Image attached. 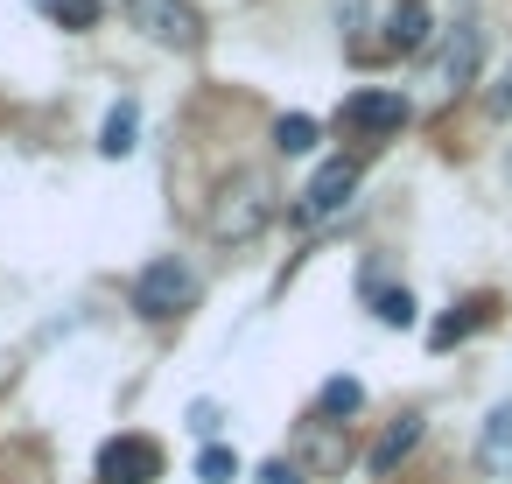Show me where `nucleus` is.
I'll use <instances>...</instances> for the list:
<instances>
[{"label":"nucleus","mask_w":512,"mask_h":484,"mask_svg":"<svg viewBox=\"0 0 512 484\" xmlns=\"http://www.w3.org/2000/svg\"><path fill=\"white\" fill-rule=\"evenodd\" d=\"M57 29H71V36H85V29H99V15H106V0H50L43 8Z\"/></svg>","instance_id":"obj_15"},{"label":"nucleus","mask_w":512,"mask_h":484,"mask_svg":"<svg viewBox=\"0 0 512 484\" xmlns=\"http://www.w3.org/2000/svg\"><path fill=\"white\" fill-rule=\"evenodd\" d=\"M477 57H484V29H477V15H463V22L449 29V43H442V85L463 92V85L477 78Z\"/></svg>","instance_id":"obj_7"},{"label":"nucleus","mask_w":512,"mask_h":484,"mask_svg":"<svg viewBox=\"0 0 512 484\" xmlns=\"http://www.w3.org/2000/svg\"><path fill=\"white\" fill-rule=\"evenodd\" d=\"M232 477H239V449L204 442V456H197V484H232Z\"/></svg>","instance_id":"obj_17"},{"label":"nucleus","mask_w":512,"mask_h":484,"mask_svg":"<svg viewBox=\"0 0 512 484\" xmlns=\"http://www.w3.org/2000/svg\"><path fill=\"white\" fill-rule=\"evenodd\" d=\"M414 442H421V414H400V421L372 442V477H393V470L407 463V449H414Z\"/></svg>","instance_id":"obj_11"},{"label":"nucleus","mask_w":512,"mask_h":484,"mask_svg":"<svg viewBox=\"0 0 512 484\" xmlns=\"http://www.w3.org/2000/svg\"><path fill=\"white\" fill-rule=\"evenodd\" d=\"M260 484H302V463L274 456V463H260Z\"/></svg>","instance_id":"obj_19"},{"label":"nucleus","mask_w":512,"mask_h":484,"mask_svg":"<svg viewBox=\"0 0 512 484\" xmlns=\"http://www.w3.org/2000/svg\"><path fill=\"white\" fill-rule=\"evenodd\" d=\"M407 127V99L400 92H351L344 99V134L358 141H393Z\"/></svg>","instance_id":"obj_5"},{"label":"nucleus","mask_w":512,"mask_h":484,"mask_svg":"<svg viewBox=\"0 0 512 484\" xmlns=\"http://www.w3.org/2000/svg\"><path fill=\"white\" fill-rule=\"evenodd\" d=\"M372 316L386 330H414V295L407 288H372Z\"/></svg>","instance_id":"obj_16"},{"label":"nucleus","mask_w":512,"mask_h":484,"mask_svg":"<svg viewBox=\"0 0 512 484\" xmlns=\"http://www.w3.org/2000/svg\"><path fill=\"white\" fill-rule=\"evenodd\" d=\"M358 407H365V386H358L351 372H337V379L316 393V414H323V421H351Z\"/></svg>","instance_id":"obj_13"},{"label":"nucleus","mask_w":512,"mask_h":484,"mask_svg":"<svg viewBox=\"0 0 512 484\" xmlns=\"http://www.w3.org/2000/svg\"><path fill=\"white\" fill-rule=\"evenodd\" d=\"M267 218H274V183L260 169H239L211 204V239H253Z\"/></svg>","instance_id":"obj_1"},{"label":"nucleus","mask_w":512,"mask_h":484,"mask_svg":"<svg viewBox=\"0 0 512 484\" xmlns=\"http://www.w3.org/2000/svg\"><path fill=\"white\" fill-rule=\"evenodd\" d=\"M134 141H141V106H134V99H120V106L106 113V127H99V155H106V162H127V155H134Z\"/></svg>","instance_id":"obj_10"},{"label":"nucleus","mask_w":512,"mask_h":484,"mask_svg":"<svg viewBox=\"0 0 512 484\" xmlns=\"http://www.w3.org/2000/svg\"><path fill=\"white\" fill-rule=\"evenodd\" d=\"M484 316H491V295H463V302H456V309H449V316L428 330V344H435V351H449V344H463V337H470Z\"/></svg>","instance_id":"obj_12"},{"label":"nucleus","mask_w":512,"mask_h":484,"mask_svg":"<svg viewBox=\"0 0 512 484\" xmlns=\"http://www.w3.org/2000/svg\"><path fill=\"white\" fill-rule=\"evenodd\" d=\"M316 141H323V127H316L309 113H281V120H274V148H281V155H316Z\"/></svg>","instance_id":"obj_14"},{"label":"nucleus","mask_w":512,"mask_h":484,"mask_svg":"<svg viewBox=\"0 0 512 484\" xmlns=\"http://www.w3.org/2000/svg\"><path fill=\"white\" fill-rule=\"evenodd\" d=\"M484 106H491V113H498V120H512V64H505V78H498V85H491V99H484Z\"/></svg>","instance_id":"obj_20"},{"label":"nucleus","mask_w":512,"mask_h":484,"mask_svg":"<svg viewBox=\"0 0 512 484\" xmlns=\"http://www.w3.org/2000/svg\"><path fill=\"white\" fill-rule=\"evenodd\" d=\"M428 8H421V0H393V15H386V50L393 57H414L421 43H428Z\"/></svg>","instance_id":"obj_8"},{"label":"nucleus","mask_w":512,"mask_h":484,"mask_svg":"<svg viewBox=\"0 0 512 484\" xmlns=\"http://www.w3.org/2000/svg\"><path fill=\"white\" fill-rule=\"evenodd\" d=\"M162 477V442L155 435H113L99 449V484H155Z\"/></svg>","instance_id":"obj_4"},{"label":"nucleus","mask_w":512,"mask_h":484,"mask_svg":"<svg viewBox=\"0 0 512 484\" xmlns=\"http://www.w3.org/2000/svg\"><path fill=\"white\" fill-rule=\"evenodd\" d=\"M477 463L498 470V477H512V400L491 407V421H484V435H477Z\"/></svg>","instance_id":"obj_9"},{"label":"nucleus","mask_w":512,"mask_h":484,"mask_svg":"<svg viewBox=\"0 0 512 484\" xmlns=\"http://www.w3.org/2000/svg\"><path fill=\"white\" fill-rule=\"evenodd\" d=\"M197 302V274H190V260H155V267H141V281H134V309L148 316V323H169V316H183Z\"/></svg>","instance_id":"obj_2"},{"label":"nucleus","mask_w":512,"mask_h":484,"mask_svg":"<svg viewBox=\"0 0 512 484\" xmlns=\"http://www.w3.org/2000/svg\"><path fill=\"white\" fill-rule=\"evenodd\" d=\"M351 190H358V162H351V155H337V162H323V169L309 176V190H302V218H309V225H323V218H337V211L351 204Z\"/></svg>","instance_id":"obj_6"},{"label":"nucleus","mask_w":512,"mask_h":484,"mask_svg":"<svg viewBox=\"0 0 512 484\" xmlns=\"http://www.w3.org/2000/svg\"><path fill=\"white\" fill-rule=\"evenodd\" d=\"M127 22H134L148 43L183 50V57L204 43V22H197V8H190V0H127Z\"/></svg>","instance_id":"obj_3"},{"label":"nucleus","mask_w":512,"mask_h":484,"mask_svg":"<svg viewBox=\"0 0 512 484\" xmlns=\"http://www.w3.org/2000/svg\"><path fill=\"white\" fill-rule=\"evenodd\" d=\"M183 421H190V435L218 442V428H225V407H218V400H190V414H183Z\"/></svg>","instance_id":"obj_18"}]
</instances>
